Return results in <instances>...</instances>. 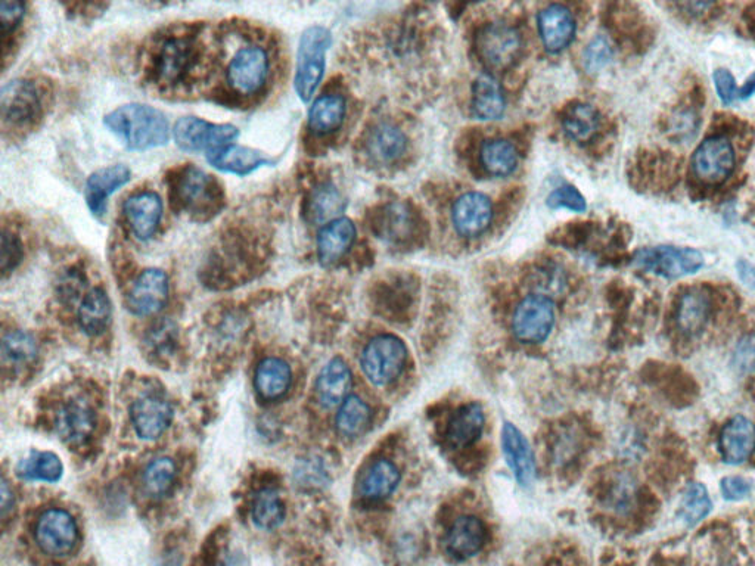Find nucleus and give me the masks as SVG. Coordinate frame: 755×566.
<instances>
[{
    "mask_svg": "<svg viewBox=\"0 0 755 566\" xmlns=\"http://www.w3.org/2000/svg\"><path fill=\"white\" fill-rule=\"evenodd\" d=\"M104 124L130 151L161 148L172 136L166 115L144 104L118 107L105 115Z\"/></svg>",
    "mask_w": 755,
    "mask_h": 566,
    "instance_id": "obj_1",
    "label": "nucleus"
},
{
    "mask_svg": "<svg viewBox=\"0 0 755 566\" xmlns=\"http://www.w3.org/2000/svg\"><path fill=\"white\" fill-rule=\"evenodd\" d=\"M173 202L192 219L205 222L222 210L225 197L222 186L213 176L198 167L189 166L177 174L173 185Z\"/></svg>",
    "mask_w": 755,
    "mask_h": 566,
    "instance_id": "obj_2",
    "label": "nucleus"
},
{
    "mask_svg": "<svg viewBox=\"0 0 755 566\" xmlns=\"http://www.w3.org/2000/svg\"><path fill=\"white\" fill-rule=\"evenodd\" d=\"M332 43L331 31L322 26L309 27L298 45L294 87L298 98L309 102L325 74L326 52Z\"/></svg>",
    "mask_w": 755,
    "mask_h": 566,
    "instance_id": "obj_3",
    "label": "nucleus"
},
{
    "mask_svg": "<svg viewBox=\"0 0 755 566\" xmlns=\"http://www.w3.org/2000/svg\"><path fill=\"white\" fill-rule=\"evenodd\" d=\"M200 49L197 39L188 34L169 36L158 46L152 61L155 82L163 86H176L188 79L198 61Z\"/></svg>",
    "mask_w": 755,
    "mask_h": 566,
    "instance_id": "obj_4",
    "label": "nucleus"
},
{
    "mask_svg": "<svg viewBox=\"0 0 755 566\" xmlns=\"http://www.w3.org/2000/svg\"><path fill=\"white\" fill-rule=\"evenodd\" d=\"M360 363H362L363 373L371 384L387 387L393 384L406 368L405 342L394 335H379L368 342Z\"/></svg>",
    "mask_w": 755,
    "mask_h": 566,
    "instance_id": "obj_5",
    "label": "nucleus"
},
{
    "mask_svg": "<svg viewBox=\"0 0 755 566\" xmlns=\"http://www.w3.org/2000/svg\"><path fill=\"white\" fill-rule=\"evenodd\" d=\"M269 76V52L257 43L241 46L226 68V83L241 96H254L262 92Z\"/></svg>",
    "mask_w": 755,
    "mask_h": 566,
    "instance_id": "obj_6",
    "label": "nucleus"
},
{
    "mask_svg": "<svg viewBox=\"0 0 755 566\" xmlns=\"http://www.w3.org/2000/svg\"><path fill=\"white\" fill-rule=\"evenodd\" d=\"M635 266L640 270L666 279H679L698 273L704 267V255L694 248H642L635 254Z\"/></svg>",
    "mask_w": 755,
    "mask_h": 566,
    "instance_id": "obj_7",
    "label": "nucleus"
},
{
    "mask_svg": "<svg viewBox=\"0 0 755 566\" xmlns=\"http://www.w3.org/2000/svg\"><path fill=\"white\" fill-rule=\"evenodd\" d=\"M239 136L232 124H214L203 118L183 117L173 127L176 145L186 152H210L231 145Z\"/></svg>",
    "mask_w": 755,
    "mask_h": 566,
    "instance_id": "obj_8",
    "label": "nucleus"
},
{
    "mask_svg": "<svg viewBox=\"0 0 755 566\" xmlns=\"http://www.w3.org/2000/svg\"><path fill=\"white\" fill-rule=\"evenodd\" d=\"M37 546L54 558L70 555L79 543L76 519L64 509H49L37 519L34 531Z\"/></svg>",
    "mask_w": 755,
    "mask_h": 566,
    "instance_id": "obj_9",
    "label": "nucleus"
},
{
    "mask_svg": "<svg viewBox=\"0 0 755 566\" xmlns=\"http://www.w3.org/2000/svg\"><path fill=\"white\" fill-rule=\"evenodd\" d=\"M555 325V306L552 298L533 294L525 297L512 319L515 338L527 344H540L551 335Z\"/></svg>",
    "mask_w": 755,
    "mask_h": 566,
    "instance_id": "obj_10",
    "label": "nucleus"
},
{
    "mask_svg": "<svg viewBox=\"0 0 755 566\" xmlns=\"http://www.w3.org/2000/svg\"><path fill=\"white\" fill-rule=\"evenodd\" d=\"M478 55L492 70H505L514 64L521 52V36L506 23H493L478 34Z\"/></svg>",
    "mask_w": 755,
    "mask_h": 566,
    "instance_id": "obj_11",
    "label": "nucleus"
},
{
    "mask_svg": "<svg viewBox=\"0 0 755 566\" xmlns=\"http://www.w3.org/2000/svg\"><path fill=\"white\" fill-rule=\"evenodd\" d=\"M735 149L729 139L711 136L705 139L692 157V170L701 182L717 185L725 182L735 169Z\"/></svg>",
    "mask_w": 755,
    "mask_h": 566,
    "instance_id": "obj_12",
    "label": "nucleus"
},
{
    "mask_svg": "<svg viewBox=\"0 0 755 566\" xmlns=\"http://www.w3.org/2000/svg\"><path fill=\"white\" fill-rule=\"evenodd\" d=\"M0 110L5 123L26 126L42 113V96L30 80L17 79L3 86Z\"/></svg>",
    "mask_w": 755,
    "mask_h": 566,
    "instance_id": "obj_13",
    "label": "nucleus"
},
{
    "mask_svg": "<svg viewBox=\"0 0 755 566\" xmlns=\"http://www.w3.org/2000/svg\"><path fill=\"white\" fill-rule=\"evenodd\" d=\"M169 298V278L160 269H146L129 294V309L136 316H152L164 309Z\"/></svg>",
    "mask_w": 755,
    "mask_h": 566,
    "instance_id": "obj_14",
    "label": "nucleus"
},
{
    "mask_svg": "<svg viewBox=\"0 0 755 566\" xmlns=\"http://www.w3.org/2000/svg\"><path fill=\"white\" fill-rule=\"evenodd\" d=\"M124 219L138 241H148L163 219V201L154 192H139L124 201Z\"/></svg>",
    "mask_w": 755,
    "mask_h": 566,
    "instance_id": "obj_15",
    "label": "nucleus"
},
{
    "mask_svg": "<svg viewBox=\"0 0 755 566\" xmlns=\"http://www.w3.org/2000/svg\"><path fill=\"white\" fill-rule=\"evenodd\" d=\"M130 179L132 171L124 164H114L90 174L85 186V199L90 213L96 219H102L107 214L108 199L126 186Z\"/></svg>",
    "mask_w": 755,
    "mask_h": 566,
    "instance_id": "obj_16",
    "label": "nucleus"
},
{
    "mask_svg": "<svg viewBox=\"0 0 755 566\" xmlns=\"http://www.w3.org/2000/svg\"><path fill=\"white\" fill-rule=\"evenodd\" d=\"M493 219V205L480 192L462 195L453 204L452 222L456 232L465 238H475L489 229Z\"/></svg>",
    "mask_w": 755,
    "mask_h": 566,
    "instance_id": "obj_17",
    "label": "nucleus"
},
{
    "mask_svg": "<svg viewBox=\"0 0 755 566\" xmlns=\"http://www.w3.org/2000/svg\"><path fill=\"white\" fill-rule=\"evenodd\" d=\"M755 425L742 415L733 416L723 425L719 435V452L727 465H741L753 456Z\"/></svg>",
    "mask_w": 755,
    "mask_h": 566,
    "instance_id": "obj_18",
    "label": "nucleus"
},
{
    "mask_svg": "<svg viewBox=\"0 0 755 566\" xmlns=\"http://www.w3.org/2000/svg\"><path fill=\"white\" fill-rule=\"evenodd\" d=\"M502 450L518 484L530 487L536 480V457L523 432L509 422L503 425Z\"/></svg>",
    "mask_w": 755,
    "mask_h": 566,
    "instance_id": "obj_19",
    "label": "nucleus"
},
{
    "mask_svg": "<svg viewBox=\"0 0 755 566\" xmlns=\"http://www.w3.org/2000/svg\"><path fill=\"white\" fill-rule=\"evenodd\" d=\"M130 418L139 437L144 440H157L169 428L173 419V409L166 398L145 396L133 403Z\"/></svg>",
    "mask_w": 755,
    "mask_h": 566,
    "instance_id": "obj_20",
    "label": "nucleus"
},
{
    "mask_svg": "<svg viewBox=\"0 0 755 566\" xmlns=\"http://www.w3.org/2000/svg\"><path fill=\"white\" fill-rule=\"evenodd\" d=\"M207 161L216 170L241 177L276 163V160L264 152L232 143L207 154Z\"/></svg>",
    "mask_w": 755,
    "mask_h": 566,
    "instance_id": "obj_21",
    "label": "nucleus"
},
{
    "mask_svg": "<svg viewBox=\"0 0 755 566\" xmlns=\"http://www.w3.org/2000/svg\"><path fill=\"white\" fill-rule=\"evenodd\" d=\"M95 413L85 400H73L59 410L55 426L65 443L82 446L95 431Z\"/></svg>",
    "mask_w": 755,
    "mask_h": 566,
    "instance_id": "obj_22",
    "label": "nucleus"
},
{
    "mask_svg": "<svg viewBox=\"0 0 755 566\" xmlns=\"http://www.w3.org/2000/svg\"><path fill=\"white\" fill-rule=\"evenodd\" d=\"M539 33L549 52L556 54L568 48L576 34V21L570 9L561 5L543 9L539 14Z\"/></svg>",
    "mask_w": 755,
    "mask_h": 566,
    "instance_id": "obj_23",
    "label": "nucleus"
},
{
    "mask_svg": "<svg viewBox=\"0 0 755 566\" xmlns=\"http://www.w3.org/2000/svg\"><path fill=\"white\" fill-rule=\"evenodd\" d=\"M486 541V527L477 516H461L453 522L446 536V550L459 561L472 558Z\"/></svg>",
    "mask_w": 755,
    "mask_h": 566,
    "instance_id": "obj_24",
    "label": "nucleus"
},
{
    "mask_svg": "<svg viewBox=\"0 0 755 566\" xmlns=\"http://www.w3.org/2000/svg\"><path fill=\"white\" fill-rule=\"evenodd\" d=\"M711 310V297L705 289H689L680 297L677 304V328L686 337H697L707 328Z\"/></svg>",
    "mask_w": 755,
    "mask_h": 566,
    "instance_id": "obj_25",
    "label": "nucleus"
},
{
    "mask_svg": "<svg viewBox=\"0 0 755 566\" xmlns=\"http://www.w3.org/2000/svg\"><path fill=\"white\" fill-rule=\"evenodd\" d=\"M356 241V226L346 217L332 220L320 229L318 257L323 266L338 263Z\"/></svg>",
    "mask_w": 755,
    "mask_h": 566,
    "instance_id": "obj_26",
    "label": "nucleus"
},
{
    "mask_svg": "<svg viewBox=\"0 0 755 566\" xmlns=\"http://www.w3.org/2000/svg\"><path fill=\"white\" fill-rule=\"evenodd\" d=\"M351 372L346 362L341 359H332L320 372L316 382V393L320 404L326 409L341 406L349 398L351 390Z\"/></svg>",
    "mask_w": 755,
    "mask_h": 566,
    "instance_id": "obj_27",
    "label": "nucleus"
},
{
    "mask_svg": "<svg viewBox=\"0 0 755 566\" xmlns=\"http://www.w3.org/2000/svg\"><path fill=\"white\" fill-rule=\"evenodd\" d=\"M484 412L480 404L471 403L456 410L446 429V440L453 449H465L480 438L483 432Z\"/></svg>",
    "mask_w": 755,
    "mask_h": 566,
    "instance_id": "obj_28",
    "label": "nucleus"
},
{
    "mask_svg": "<svg viewBox=\"0 0 755 566\" xmlns=\"http://www.w3.org/2000/svg\"><path fill=\"white\" fill-rule=\"evenodd\" d=\"M292 372L284 360L269 357L260 363L254 376L257 394L266 401L279 400L290 391Z\"/></svg>",
    "mask_w": 755,
    "mask_h": 566,
    "instance_id": "obj_29",
    "label": "nucleus"
},
{
    "mask_svg": "<svg viewBox=\"0 0 755 566\" xmlns=\"http://www.w3.org/2000/svg\"><path fill=\"white\" fill-rule=\"evenodd\" d=\"M400 472L393 462L379 459L369 466L360 480V494L369 502L387 499L399 487Z\"/></svg>",
    "mask_w": 755,
    "mask_h": 566,
    "instance_id": "obj_30",
    "label": "nucleus"
},
{
    "mask_svg": "<svg viewBox=\"0 0 755 566\" xmlns=\"http://www.w3.org/2000/svg\"><path fill=\"white\" fill-rule=\"evenodd\" d=\"M505 96L499 82L490 74H481L472 86V113L484 121L497 120L505 113Z\"/></svg>",
    "mask_w": 755,
    "mask_h": 566,
    "instance_id": "obj_31",
    "label": "nucleus"
},
{
    "mask_svg": "<svg viewBox=\"0 0 755 566\" xmlns=\"http://www.w3.org/2000/svg\"><path fill=\"white\" fill-rule=\"evenodd\" d=\"M346 99L340 95L320 96L309 111V127L315 135L323 136L343 126L346 118Z\"/></svg>",
    "mask_w": 755,
    "mask_h": 566,
    "instance_id": "obj_32",
    "label": "nucleus"
},
{
    "mask_svg": "<svg viewBox=\"0 0 755 566\" xmlns=\"http://www.w3.org/2000/svg\"><path fill=\"white\" fill-rule=\"evenodd\" d=\"M111 314H113V309H111L110 298L102 289L96 288L83 298L77 317H79L80 328L83 332L95 337L107 331Z\"/></svg>",
    "mask_w": 755,
    "mask_h": 566,
    "instance_id": "obj_33",
    "label": "nucleus"
},
{
    "mask_svg": "<svg viewBox=\"0 0 755 566\" xmlns=\"http://www.w3.org/2000/svg\"><path fill=\"white\" fill-rule=\"evenodd\" d=\"M406 145L405 133L388 123H381L374 127L366 141L369 155L379 163L396 161L406 151Z\"/></svg>",
    "mask_w": 755,
    "mask_h": 566,
    "instance_id": "obj_34",
    "label": "nucleus"
},
{
    "mask_svg": "<svg viewBox=\"0 0 755 566\" xmlns=\"http://www.w3.org/2000/svg\"><path fill=\"white\" fill-rule=\"evenodd\" d=\"M337 431L341 437L353 438L365 434L372 425V410L362 398L350 396L344 401L335 418Z\"/></svg>",
    "mask_w": 755,
    "mask_h": 566,
    "instance_id": "obj_35",
    "label": "nucleus"
},
{
    "mask_svg": "<svg viewBox=\"0 0 755 566\" xmlns=\"http://www.w3.org/2000/svg\"><path fill=\"white\" fill-rule=\"evenodd\" d=\"M346 208V201L334 185H320L307 201V219L312 223H329L340 219Z\"/></svg>",
    "mask_w": 755,
    "mask_h": 566,
    "instance_id": "obj_36",
    "label": "nucleus"
},
{
    "mask_svg": "<svg viewBox=\"0 0 755 566\" xmlns=\"http://www.w3.org/2000/svg\"><path fill=\"white\" fill-rule=\"evenodd\" d=\"M480 158L487 173L496 177L509 176L518 166L517 149L505 139L484 142L481 146Z\"/></svg>",
    "mask_w": 755,
    "mask_h": 566,
    "instance_id": "obj_37",
    "label": "nucleus"
},
{
    "mask_svg": "<svg viewBox=\"0 0 755 566\" xmlns=\"http://www.w3.org/2000/svg\"><path fill=\"white\" fill-rule=\"evenodd\" d=\"M601 126V117L595 107L577 104L568 110L562 120V127L568 138L576 142H587L596 135Z\"/></svg>",
    "mask_w": 755,
    "mask_h": 566,
    "instance_id": "obj_38",
    "label": "nucleus"
},
{
    "mask_svg": "<svg viewBox=\"0 0 755 566\" xmlns=\"http://www.w3.org/2000/svg\"><path fill=\"white\" fill-rule=\"evenodd\" d=\"M17 472L23 480L57 482L62 477L64 466L57 454L33 452L21 460Z\"/></svg>",
    "mask_w": 755,
    "mask_h": 566,
    "instance_id": "obj_39",
    "label": "nucleus"
},
{
    "mask_svg": "<svg viewBox=\"0 0 755 566\" xmlns=\"http://www.w3.org/2000/svg\"><path fill=\"white\" fill-rule=\"evenodd\" d=\"M254 524L262 530L272 531L282 525L285 519V506L278 491L264 488L254 497L251 508Z\"/></svg>",
    "mask_w": 755,
    "mask_h": 566,
    "instance_id": "obj_40",
    "label": "nucleus"
},
{
    "mask_svg": "<svg viewBox=\"0 0 755 566\" xmlns=\"http://www.w3.org/2000/svg\"><path fill=\"white\" fill-rule=\"evenodd\" d=\"M713 509V500L710 493L701 482H691L685 488L682 500H680L679 516L689 525L695 527L702 519L707 518Z\"/></svg>",
    "mask_w": 755,
    "mask_h": 566,
    "instance_id": "obj_41",
    "label": "nucleus"
},
{
    "mask_svg": "<svg viewBox=\"0 0 755 566\" xmlns=\"http://www.w3.org/2000/svg\"><path fill=\"white\" fill-rule=\"evenodd\" d=\"M176 465L169 457H158L146 466L144 472L145 490L152 497L166 496L176 481Z\"/></svg>",
    "mask_w": 755,
    "mask_h": 566,
    "instance_id": "obj_42",
    "label": "nucleus"
},
{
    "mask_svg": "<svg viewBox=\"0 0 755 566\" xmlns=\"http://www.w3.org/2000/svg\"><path fill=\"white\" fill-rule=\"evenodd\" d=\"M2 356L11 365H29L37 357L36 341L27 332L11 331L3 337Z\"/></svg>",
    "mask_w": 755,
    "mask_h": 566,
    "instance_id": "obj_43",
    "label": "nucleus"
},
{
    "mask_svg": "<svg viewBox=\"0 0 755 566\" xmlns=\"http://www.w3.org/2000/svg\"><path fill=\"white\" fill-rule=\"evenodd\" d=\"M378 233L388 241L405 239L412 229V217L405 205H387L378 220Z\"/></svg>",
    "mask_w": 755,
    "mask_h": 566,
    "instance_id": "obj_44",
    "label": "nucleus"
},
{
    "mask_svg": "<svg viewBox=\"0 0 755 566\" xmlns=\"http://www.w3.org/2000/svg\"><path fill=\"white\" fill-rule=\"evenodd\" d=\"M638 500V485L630 475H621L615 480L610 493L611 508L618 513H629Z\"/></svg>",
    "mask_w": 755,
    "mask_h": 566,
    "instance_id": "obj_45",
    "label": "nucleus"
},
{
    "mask_svg": "<svg viewBox=\"0 0 755 566\" xmlns=\"http://www.w3.org/2000/svg\"><path fill=\"white\" fill-rule=\"evenodd\" d=\"M549 207L553 208H568V210L574 211V213H583L586 211V199L583 195L577 191L574 186L565 185L561 188L555 189L548 198Z\"/></svg>",
    "mask_w": 755,
    "mask_h": 566,
    "instance_id": "obj_46",
    "label": "nucleus"
},
{
    "mask_svg": "<svg viewBox=\"0 0 755 566\" xmlns=\"http://www.w3.org/2000/svg\"><path fill=\"white\" fill-rule=\"evenodd\" d=\"M2 275L6 276L9 272L15 269L23 258V245H21L20 239L17 235L9 232V230H3L2 233Z\"/></svg>",
    "mask_w": 755,
    "mask_h": 566,
    "instance_id": "obj_47",
    "label": "nucleus"
},
{
    "mask_svg": "<svg viewBox=\"0 0 755 566\" xmlns=\"http://www.w3.org/2000/svg\"><path fill=\"white\" fill-rule=\"evenodd\" d=\"M612 58V49L610 42L605 37H596L587 46L584 61L590 71H598L604 68Z\"/></svg>",
    "mask_w": 755,
    "mask_h": 566,
    "instance_id": "obj_48",
    "label": "nucleus"
},
{
    "mask_svg": "<svg viewBox=\"0 0 755 566\" xmlns=\"http://www.w3.org/2000/svg\"><path fill=\"white\" fill-rule=\"evenodd\" d=\"M733 366L741 373H755V335H747L736 345Z\"/></svg>",
    "mask_w": 755,
    "mask_h": 566,
    "instance_id": "obj_49",
    "label": "nucleus"
},
{
    "mask_svg": "<svg viewBox=\"0 0 755 566\" xmlns=\"http://www.w3.org/2000/svg\"><path fill=\"white\" fill-rule=\"evenodd\" d=\"M714 86H716L717 95H719L720 101L725 105L733 104V102L739 101V87L736 85L735 77L725 68L714 71L713 74Z\"/></svg>",
    "mask_w": 755,
    "mask_h": 566,
    "instance_id": "obj_50",
    "label": "nucleus"
},
{
    "mask_svg": "<svg viewBox=\"0 0 755 566\" xmlns=\"http://www.w3.org/2000/svg\"><path fill=\"white\" fill-rule=\"evenodd\" d=\"M26 14V5L21 2H2L0 6V21H2L3 39H8L14 30L20 26Z\"/></svg>",
    "mask_w": 755,
    "mask_h": 566,
    "instance_id": "obj_51",
    "label": "nucleus"
},
{
    "mask_svg": "<svg viewBox=\"0 0 755 566\" xmlns=\"http://www.w3.org/2000/svg\"><path fill=\"white\" fill-rule=\"evenodd\" d=\"M720 491L722 496L729 502H736V500L745 499L750 496L753 491V482L748 478L738 477V475H730V477L723 478L720 482Z\"/></svg>",
    "mask_w": 755,
    "mask_h": 566,
    "instance_id": "obj_52",
    "label": "nucleus"
},
{
    "mask_svg": "<svg viewBox=\"0 0 755 566\" xmlns=\"http://www.w3.org/2000/svg\"><path fill=\"white\" fill-rule=\"evenodd\" d=\"M539 278L536 281V288L542 291L545 297L551 298L553 292H558L561 286L564 285V279H562L561 272L552 269H543L539 272Z\"/></svg>",
    "mask_w": 755,
    "mask_h": 566,
    "instance_id": "obj_53",
    "label": "nucleus"
},
{
    "mask_svg": "<svg viewBox=\"0 0 755 566\" xmlns=\"http://www.w3.org/2000/svg\"><path fill=\"white\" fill-rule=\"evenodd\" d=\"M736 272H738V276L739 279H741V282L744 283L745 286H748V288L754 289L755 291L754 264L748 263V261L745 260H739L738 263H736Z\"/></svg>",
    "mask_w": 755,
    "mask_h": 566,
    "instance_id": "obj_54",
    "label": "nucleus"
},
{
    "mask_svg": "<svg viewBox=\"0 0 755 566\" xmlns=\"http://www.w3.org/2000/svg\"><path fill=\"white\" fill-rule=\"evenodd\" d=\"M0 506H2V515L5 518L8 510L14 506V494H12L11 488H9L8 482L2 480V487H0Z\"/></svg>",
    "mask_w": 755,
    "mask_h": 566,
    "instance_id": "obj_55",
    "label": "nucleus"
},
{
    "mask_svg": "<svg viewBox=\"0 0 755 566\" xmlns=\"http://www.w3.org/2000/svg\"><path fill=\"white\" fill-rule=\"evenodd\" d=\"M753 95H755V73L748 77L744 86L739 87V101H747Z\"/></svg>",
    "mask_w": 755,
    "mask_h": 566,
    "instance_id": "obj_56",
    "label": "nucleus"
}]
</instances>
